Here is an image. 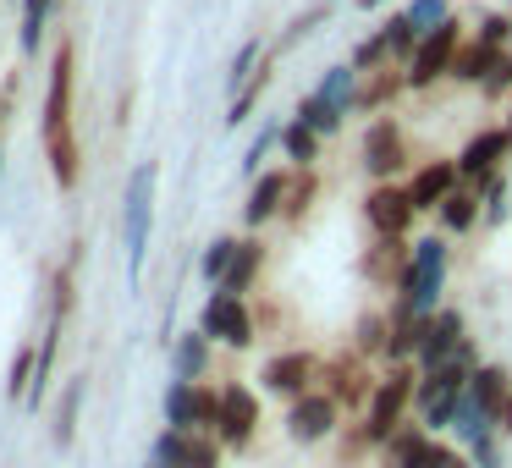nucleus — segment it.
I'll use <instances>...</instances> for the list:
<instances>
[{
    "label": "nucleus",
    "mask_w": 512,
    "mask_h": 468,
    "mask_svg": "<svg viewBox=\"0 0 512 468\" xmlns=\"http://www.w3.org/2000/svg\"><path fill=\"white\" fill-rule=\"evenodd\" d=\"M45 149L61 188H78V138H72V50L61 45L50 61V94H45Z\"/></svg>",
    "instance_id": "nucleus-1"
},
{
    "label": "nucleus",
    "mask_w": 512,
    "mask_h": 468,
    "mask_svg": "<svg viewBox=\"0 0 512 468\" xmlns=\"http://www.w3.org/2000/svg\"><path fill=\"white\" fill-rule=\"evenodd\" d=\"M149 226H155V160L127 177V204H122V232H127V276L138 281L149 248Z\"/></svg>",
    "instance_id": "nucleus-2"
},
{
    "label": "nucleus",
    "mask_w": 512,
    "mask_h": 468,
    "mask_svg": "<svg viewBox=\"0 0 512 468\" xmlns=\"http://www.w3.org/2000/svg\"><path fill=\"white\" fill-rule=\"evenodd\" d=\"M446 281V248L441 237H419L408 248V270H402V303L413 314H435V298H441Z\"/></svg>",
    "instance_id": "nucleus-3"
},
{
    "label": "nucleus",
    "mask_w": 512,
    "mask_h": 468,
    "mask_svg": "<svg viewBox=\"0 0 512 468\" xmlns=\"http://www.w3.org/2000/svg\"><path fill=\"white\" fill-rule=\"evenodd\" d=\"M413 402V375L408 369H397V375H386L375 391H369V413H364V441H391L402 424V408Z\"/></svg>",
    "instance_id": "nucleus-4"
},
{
    "label": "nucleus",
    "mask_w": 512,
    "mask_h": 468,
    "mask_svg": "<svg viewBox=\"0 0 512 468\" xmlns=\"http://www.w3.org/2000/svg\"><path fill=\"white\" fill-rule=\"evenodd\" d=\"M199 331L210 336V342H226V347H248V342H254V320H248L243 298H232V292H215V298L204 303Z\"/></svg>",
    "instance_id": "nucleus-5"
},
{
    "label": "nucleus",
    "mask_w": 512,
    "mask_h": 468,
    "mask_svg": "<svg viewBox=\"0 0 512 468\" xmlns=\"http://www.w3.org/2000/svg\"><path fill=\"white\" fill-rule=\"evenodd\" d=\"M457 50H463V45H457V23L446 17L435 34L419 39V50H413V67H408V83H413V89H424V83H435L441 72H452Z\"/></svg>",
    "instance_id": "nucleus-6"
},
{
    "label": "nucleus",
    "mask_w": 512,
    "mask_h": 468,
    "mask_svg": "<svg viewBox=\"0 0 512 468\" xmlns=\"http://www.w3.org/2000/svg\"><path fill=\"white\" fill-rule=\"evenodd\" d=\"M215 430H221L226 446L243 452V446L254 441V430H259V397H254V391H248V386H226L221 391V424H215Z\"/></svg>",
    "instance_id": "nucleus-7"
},
{
    "label": "nucleus",
    "mask_w": 512,
    "mask_h": 468,
    "mask_svg": "<svg viewBox=\"0 0 512 468\" xmlns=\"http://www.w3.org/2000/svg\"><path fill=\"white\" fill-rule=\"evenodd\" d=\"M468 347V336H463V314L457 309H441V314H430V325H424V347H419V364L424 369H441V364H452L457 353Z\"/></svg>",
    "instance_id": "nucleus-8"
},
{
    "label": "nucleus",
    "mask_w": 512,
    "mask_h": 468,
    "mask_svg": "<svg viewBox=\"0 0 512 468\" xmlns=\"http://www.w3.org/2000/svg\"><path fill=\"white\" fill-rule=\"evenodd\" d=\"M287 430H292V441H325L336 430V397H325V391L298 397L287 413Z\"/></svg>",
    "instance_id": "nucleus-9"
},
{
    "label": "nucleus",
    "mask_w": 512,
    "mask_h": 468,
    "mask_svg": "<svg viewBox=\"0 0 512 468\" xmlns=\"http://www.w3.org/2000/svg\"><path fill=\"white\" fill-rule=\"evenodd\" d=\"M314 369H320V364H314V353H281V358H270V364H265V375H259V380H265V391L298 402V397H309Z\"/></svg>",
    "instance_id": "nucleus-10"
},
{
    "label": "nucleus",
    "mask_w": 512,
    "mask_h": 468,
    "mask_svg": "<svg viewBox=\"0 0 512 468\" xmlns=\"http://www.w3.org/2000/svg\"><path fill=\"white\" fill-rule=\"evenodd\" d=\"M364 215H369V226H375L380 237H402V232L413 226V215H419V210H413L408 193H397V188H375V193L364 199Z\"/></svg>",
    "instance_id": "nucleus-11"
},
{
    "label": "nucleus",
    "mask_w": 512,
    "mask_h": 468,
    "mask_svg": "<svg viewBox=\"0 0 512 468\" xmlns=\"http://www.w3.org/2000/svg\"><path fill=\"white\" fill-rule=\"evenodd\" d=\"M391 457H397V468H463V457L452 452V446L430 441L424 430H408L391 441Z\"/></svg>",
    "instance_id": "nucleus-12"
},
{
    "label": "nucleus",
    "mask_w": 512,
    "mask_h": 468,
    "mask_svg": "<svg viewBox=\"0 0 512 468\" xmlns=\"http://www.w3.org/2000/svg\"><path fill=\"white\" fill-rule=\"evenodd\" d=\"M457 177H463V166H457V160H430V166L413 177V188H408L413 210H441V204L457 193Z\"/></svg>",
    "instance_id": "nucleus-13"
},
{
    "label": "nucleus",
    "mask_w": 512,
    "mask_h": 468,
    "mask_svg": "<svg viewBox=\"0 0 512 468\" xmlns=\"http://www.w3.org/2000/svg\"><path fill=\"white\" fill-rule=\"evenodd\" d=\"M364 166L375 177H391V171L408 166V149H402V127L397 122H375L364 133Z\"/></svg>",
    "instance_id": "nucleus-14"
},
{
    "label": "nucleus",
    "mask_w": 512,
    "mask_h": 468,
    "mask_svg": "<svg viewBox=\"0 0 512 468\" xmlns=\"http://www.w3.org/2000/svg\"><path fill=\"white\" fill-rule=\"evenodd\" d=\"M287 171H265V177L254 182V193H248V204H243V221L248 226H265L270 215L281 210V204H287Z\"/></svg>",
    "instance_id": "nucleus-15"
},
{
    "label": "nucleus",
    "mask_w": 512,
    "mask_h": 468,
    "mask_svg": "<svg viewBox=\"0 0 512 468\" xmlns=\"http://www.w3.org/2000/svg\"><path fill=\"white\" fill-rule=\"evenodd\" d=\"M512 149V133H479V138H468V149L463 155H457V166H463V177H490V171H496V160L507 155Z\"/></svg>",
    "instance_id": "nucleus-16"
},
{
    "label": "nucleus",
    "mask_w": 512,
    "mask_h": 468,
    "mask_svg": "<svg viewBox=\"0 0 512 468\" xmlns=\"http://www.w3.org/2000/svg\"><path fill=\"white\" fill-rule=\"evenodd\" d=\"M166 430H199V380H171L166 391Z\"/></svg>",
    "instance_id": "nucleus-17"
},
{
    "label": "nucleus",
    "mask_w": 512,
    "mask_h": 468,
    "mask_svg": "<svg viewBox=\"0 0 512 468\" xmlns=\"http://www.w3.org/2000/svg\"><path fill=\"white\" fill-rule=\"evenodd\" d=\"M259 259H265V248H259L254 237H243V243H237L232 270H226V276L215 281V292H232V298H243V292L254 287V276H259Z\"/></svg>",
    "instance_id": "nucleus-18"
},
{
    "label": "nucleus",
    "mask_w": 512,
    "mask_h": 468,
    "mask_svg": "<svg viewBox=\"0 0 512 468\" xmlns=\"http://www.w3.org/2000/svg\"><path fill=\"white\" fill-rule=\"evenodd\" d=\"M496 61H501V50H496V45H485V39H474V45L457 50L452 78H463V83H485L490 72H496Z\"/></svg>",
    "instance_id": "nucleus-19"
},
{
    "label": "nucleus",
    "mask_w": 512,
    "mask_h": 468,
    "mask_svg": "<svg viewBox=\"0 0 512 468\" xmlns=\"http://www.w3.org/2000/svg\"><path fill=\"white\" fill-rule=\"evenodd\" d=\"M204 364H210V336H204V331H188V336L177 342L171 375H177V380H199V375H204Z\"/></svg>",
    "instance_id": "nucleus-20"
},
{
    "label": "nucleus",
    "mask_w": 512,
    "mask_h": 468,
    "mask_svg": "<svg viewBox=\"0 0 512 468\" xmlns=\"http://www.w3.org/2000/svg\"><path fill=\"white\" fill-rule=\"evenodd\" d=\"M353 78H358V67H331V72H325V83H320L314 94H320L325 105H336V111H353V105H358Z\"/></svg>",
    "instance_id": "nucleus-21"
},
{
    "label": "nucleus",
    "mask_w": 512,
    "mask_h": 468,
    "mask_svg": "<svg viewBox=\"0 0 512 468\" xmlns=\"http://www.w3.org/2000/svg\"><path fill=\"white\" fill-rule=\"evenodd\" d=\"M281 149H287V160H298V166H314V155H320V133H314L309 122H287L281 127Z\"/></svg>",
    "instance_id": "nucleus-22"
},
{
    "label": "nucleus",
    "mask_w": 512,
    "mask_h": 468,
    "mask_svg": "<svg viewBox=\"0 0 512 468\" xmlns=\"http://www.w3.org/2000/svg\"><path fill=\"white\" fill-rule=\"evenodd\" d=\"M507 380H512V375H507V369H496V364H490V369H474V380H468V391H474V397H479V402H485V408H490V413H496V408H501V402H507V391H512V386H507Z\"/></svg>",
    "instance_id": "nucleus-23"
},
{
    "label": "nucleus",
    "mask_w": 512,
    "mask_h": 468,
    "mask_svg": "<svg viewBox=\"0 0 512 468\" xmlns=\"http://www.w3.org/2000/svg\"><path fill=\"white\" fill-rule=\"evenodd\" d=\"M232 259H237V237H215V243L204 248V259H199V276L204 281H221L226 270H232Z\"/></svg>",
    "instance_id": "nucleus-24"
},
{
    "label": "nucleus",
    "mask_w": 512,
    "mask_h": 468,
    "mask_svg": "<svg viewBox=\"0 0 512 468\" xmlns=\"http://www.w3.org/2000/svg\"><path fill=\"white\" fill-rule=\"evenodd\" d=\"M441 221L452 226V232H468V226L479 221V199H474V193H468V188H457L452 199L441 204Z\"/></svg>",
    "instance_id": "nucleus-25"
},
{
    "label": "nucleus",
    "mask_w": 512,
    "mask_h": 468,
    "mask_svg": "<svg viewBox=\"0 0 512 468\" xmlns=\"http://www.w3.org/2000/svg\"><path fill=\"white\" fill-rule=\"evenodd\" d=\"M50 6H56V0H28V6H23V50H28V56L45 45V17H50Z\"/></svg>",
    "instance_id": "nucleus-26"
},
{
    "label": "nucleus",
    "mask_w": 512,
    "mask_h": 468,
    "mask_svg": "<svg viewBox=\"0 0 512 468\" xmlns=\"http://www.w3.org/2000/svg\"><path fill=\"white\" fill-rule=\"evenodd\" d=\"M298 122H309L314 133H336V127H342V111H336V105H325L320 94H309V100L298 105Z\"/></svg>",
    "instance_id": "nucleus-27"
},
{
    "label": "nucleus",
    "mask_w": 512,
    "mask_h": 468,
    "mask_svg": "<svg viewBox=\"0 0 512 468\" xmlns=\"http://www.w3.org/2000/svg\"><path fill=\"white\" fill-rule=\"evenodd\" d=\"M78 402H83V380H67V397H61V413H56V446H61V452L72 446V419H78Z\"/></svg>",
    "instance_id": "nucleus-28"
},
{
    "label": "nucleus",
    "mask_w": 512,
    "mask_h": 468,
    "mask_svg": "<svg viewBox=\"0 0 512 468\" xmlns=\"http://www.w3.org/2000/svg\"><path fill=\"white\" fill-rule=\"evenodd\" d=\"M380 34H386V45H391V56H408V50H419V28H413L408 23V12H397V17H391V23L386 28H380Z\"/></svg>",
    "instance_id": "nucleus-29"
},
{
    "label": "nucleus",
    "mask_w": 512,
    "mask_h": 468,
    "mask_svg": "<svg viewBox=\"0 0 512 468\" xmlns=\"http://www.w3.org/2000/svg\"><path fill=\"white\" fill-rule=\"evenodd\" d=\"M34 369H39V353H17L12 358V380H6V397H23L28 402V391H34Z\"/></svg>",
    "instance_id": "nucleus-30"
},
{
    "label": "nucleus",
    "mask_w": 512,
    "mask_h": 468,
    "mask_svg": "<svg viewBox=\"0 0 512 468\" xmlns=\"http://www.w3.org/2000/svg\"><path fill=\"white\" fill-rule=\"evenodd\" d=\"M408 23L419 28V34H435V28L446 23V0H408Z\"/></svg>",
    "instance_id": "nucleus-31"
},
{
    "label": "nucleus",
    "mask_w": 512,
    "mask_h": 468,
    "mask_svg": "<svg viewBox=\"0 0 512 468\" xmlns=\"http://www.w3.org/2000/svg\"><path fill=\"white\" fill-rule=\"evenodd\" d=\"M331 375H336V397H347V402H358V397H364V375H358V364H336L331 369Z\"/></svg>",
    "instance_id": "nucleus-32"
},
{
    "label": "nucleus",
    "mask_w": 512,
    "mask_h": 468,
    "mask_svg": "<svg viewBox=\"0 0 512 468\" xmlns=\"http://www.w3.org/2000/svg\"><path fill=\"white\" fill-rule=\"evenodd\" d=\"M309 199H314V177L303 171V177L287 182V204H281V210H287V215H303V210H309Z\"/></svg>",
    "instance_id": "nucleus-33"
},
{
    "label": "nucleus",
    "mask_w": 512,
    "mask_h": 468,
    "mask_svg": "<svg viewBox=\"0 0 512 468\" xmlns=\"http://www.w3.org/2000/svg\"><path fill=\"white\" fill-rule=\"evenodd\" d=\"M177 468H215V446L199 441V435H188V441H182V463Z\"/></svg>",
    "instance_id": "nucleus-34"
},
{
    "label": "nucleus",
    "mask_w": 512,
    "mask_h": 468,
    "mask_svg": "<svg viewBox=\"0 0 512 468\" xmlns=\"http://www.w3.org/2000/svg\"><path fill=\"white\" fill-rule=\"evenodd\" d=\"M358 353H380V347H386V320H375V314H369V320H358Z\"/></svg>",
    "instance_id": "nucleus-35"
},
{
    "label": "nucleus",
    "mask_w": 512,
    "mask_h": 468,
    "mask_svg": "<svg viewBox=\"0 0 512 468\" xmlns=\"http://www.w3.org/2000/svg\"><path fill=\"white\" fill-rule=\"evenodd\" d=\"M485 215H490V221H501V215H507V182H501L496 171L485 177Z\"/></svg>",
    "instance_id": "nucleus-36"
},
{
    "label": "nucleus",
    "mask_w": 512,
    "mask_h": 468,
    "mask_svg": "<svg viewBox=\"0 0 512 468\" xmlns=\"http://www.w3.org/2000/svg\"><path fill=\"white\" fill-rule=\"evenodd\" d=\"M386 50H391V45H386V34H369L364 45L353 50V67H358V72H369V67H375V61H380V56H386Z\"/></svg>",
    "instance_id": "nucleus-37"
},
{
    "label": "nucleus",
    "mask_w": 512,
    "mask_h": 468,
    "mask_svg": "<svg viewBox=\"0 0 512 468\" xmlns=\"http://www.w3.org/2000/svg\"><path fill=\"white\" fill-rule=\"evenodd\" d=\"M479 39H485V45H496V50H507V39H512V17H485V23H479Z\"/></svg>",
    "instance_id": "nucleus-38"
},
{
    "label": "nucleus",
    "mask_w": 512,
    "mask_h": 468,
    "mask_svg": "<svg viewBox=\"0 0 512 468\" xmlns=\"http://www.w3.org/2000/svg\"><path fill=\"white\" fill-rule=\"evenodd\" d=\"M254 67H259V45H243V50H237V61H232V89L254 78Z\"/></svg>",
    "instance_id": "nucleus-39"
},
{
    "label": "nucleus",
    "mask_w": 512,
    "mask_h": 468,
    "mask_svg": "<svg viewBox=\"0 0 512 468\" xmlns=\"http://www.w3.org/2000/svg\"><path fill=\"white\" fill-rule=\"evenodd\" d=\"M474 457H479V468H501V446H496V430H490V435H479V441H474Z\"/></svg>",
    "instance_id": "nucleus-40"
},
{
    "label": "nucleus",
    "mask_w": 512,
    "mask_h": 468,
    "mask_svg": "<svg viewBox=\"0 0 512 468\" xmlns=\"http://www.w3.org/2000/svg\"><path fill=\"white\" fill-rule=\"evenodd\" d=\"M391 89H397V83H391V78H380V83H369V89H358V111H369V105H380V100H386Z\"/></svg>",
    "instance_id": "nucleus-41"
},
{
    "label": "nucleus",
    "mask_w": 512,
    "mask_h": 468,
    "mask_svg": "<svg viewBox=\"0 0 512 468\" xmlns=\"http://www.w3.org/2000/svg\"><path fill=\"white\" fill-rule=\"evenodd\" d=\"M507 83H512V56H501V61H496V72L485 78V89H490V94H501Z\"/></svg>",
    "instance_id": "nucleus-42"
},
{
    "label": "nucleus",
    "mask_w": 512,
    "mask_h": 468,
    "mask_svg": "<svg viewBox=\"0 0 512 468\" xmlns=\"http://www.w3.org/2000/svg\"><path fill=\"white\" fill-rule=\"evenodd\" d=\"M67 309H72V276L61 270V276H56V320H61Z\"/></svg>",
    "instance_id": "nucleus-43"
},
{
    "label": "nucleus",
    "mask_w": 512,
    "mask_h": 468,
    "mask_svg": "<svg viewBox=\"0 0 512 468\" xmlns=\"http://www.w3.org/2000/svg\"><path fill=\"white\" fill-rule=\"evenodd\" d=\"M358 6H364V12H369V6H380V0H358Z\"/></svg>",
    "instance_id": "nucleus-44"
},
{
    "label": "nucleus",
    "mask_w": 512,
    "mask_h": 468,
    "mask_svg": "<svg viewBox=\"0 0 512 468\" xmlns=\"http://www.w3.org/2000/svg\"><path fill=\"white\" fill-rule=\"evenodd\" d=\"M149 468H177V463H149Z\"/></svg>",
    "instance_id": "nucleus-45"
},
{
    "label": "nucleus",
    "mask_w": 512,
    "mask_h": 468,
    "mask_svg": "<svg viewBox=\"0 0 512 468\" xmlns=\"http://www.w3.org/2000/svg\"><path fill=\"white\" fill-rule=\"evenodd\" d=\"M463 468H468V463H463Z\"/></svg>",
    "instance_id": "nucleus-46"
}]
</instances>
